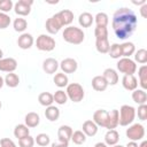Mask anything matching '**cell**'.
Returning <instances> with one entry per match:
<instances>
[{
	"label": "cell",
	"mask_w": 147,
	"mask_h": 147,
	"mask_svg": "<svg viewBox=\"0 0 147 147\" xmlns=\"http://www.w3.org/2000/svg\"><path fill=\"white\" fill-rule=\"evenodd\" d=\"M137 24L138 18L136 13L127 7L118 8L113 15L111 26L115 36L121 40H125L131 37L137 28Z\"/></svg>",
	"instance_id": "1"
},
{
	"label": "cell",
	"mask_w": 147,
	"mask_h": 147,
	"mask_svg": "<svg viewBox=\"0 0 147 147\" xmlns=\"http://www.w3.org/2000/svg\"><path fill=\"white\" fill-rule=\"evenodd\" d=\"M62 37H63L64 41H67L69 44L79 45V44H82L84 41L85 33H84V31L80 28L69 25V26L64 28L63 33H62Z\"/></svg>",
	"instance_id": "2"
},
{
	"label": "cell",
	"mask_w": 147,
	"mask_h": 147,
	"mask_svg": "<svg viewBox=\"0 0 147 147\" xmlns=\"http://www.w3.org/2000/svg\"><path fill=\"white\" fill-rule=\"evenodd\" d=\"M136 109L132 106L123 105L121 109L118 110V125L121 126H127L133 123L136 118Z\"/></svg>",
	"instance_id": "3"
},
{
	"label": "cell",
	"mask_w": 147,
	"mask_h": 147,
	"mask_svg": "<svg viewBox=\"0 0 147 147\" xmlns=\"http://www.w3.org/2000/svg\"><path fill=\"white\" fill-rule=\"evenodd\" d=\"M65 93H67V96L68 99H70L71 101L74 102H80L84 96H85V92H84V88L80 84L78 83H71V84H68L67 86V90H65Z\"/></svg>",
	"instance_id": "4"
},
{
	"label": "cell",
	"mask_w": 147,
	"mask_h": 147,
	"mask_svg": "<svg viewBox=\"0 0 147 147\" xmlns=\"http://www.w3.org/2000/svg\"><path fill=\"white\" fill-rule=\"evenodd\" d=\"M117 70L124 75H133L137 71V64L130 57H121L117 61Z\"/></svg>",
	"instance_id": "5"
},
{
	"label": "cell",
	"mask_w": 147,
	"mask_h": 147,
	"mask_svg": "<svg viewBox=\"0 0 147 147\" xmlns=\"http://www.w3.org/2000/svg\"><path fill=\"white\" fill-rule=\"evenodd\" d=\"M126 137L129 138L130 141H139L142 140L145 137V127L142 124L140 123H134L131 126H129V129H126L125 132Z\"/></svg>",
	"instance_id": "6"
},
{
	"label": "cell",
	"mask_w": 147,
	"mask_h": 147,
	"mask_svg": "<svg viewBox=\"0 0 147 147\" xmlns=\"http://www.w3.org/2000/svg\"><path fill=\"white\" fill-rule=\"evenodd\" d=\"M36 46L39 51L52 52L55 48V40L48 34H40L36 40Z\"/></svg>",
	"instance_id": "7"
},
{
	"label": "cell",
	"mask_w": 147,
	"mask_h": 147,
	"mask_svg": "<svg viewBox=\"0 0 147 147\" xmlns=\"http://www.w3.org/2000/svg\"><path fill=\"white\" fill-rule=\"evenodd\" d=\"M32 5H33L32 0H18L14 5V10L20 16H28L31 13Z\"/></svg>",
	"instance_id": "8"
},
{
	"label": "cell",
	"mask_w": 147,
	"mask_h": 147,
	"mask_svg": "<svg viewBox=\"0 0 147 147\" xmlns=\"http://www.w3.org/2000/svg\"><path fill=\"white\" fill-rule=\"evenodd\" d=\"M59 68H61L63 74H74L78 68V63H77V61L75 59L67 57V59H63L61 61Z\"/></svg>",
	"instance_id": "9"
},
{
	"label": "cell",
	"mask_w": 147,
	"mask_h": 147,
	"mask_svg": "<svg viewBox=\"0 0 147 147\" xmlns=\"http://www.w3.org/2000/svg\"><path fill=\"white\" fill-rule=\"evenodd\" d=\"M17 68V61L14 57H2L0 60V71L14 72Z\"/></svg>",
	"instance_id": "10"
},
{
	"label": "cell",
	"mask_w": 147,
	"mask_h": 147,
	"mask_svg": "<svg viewBox=\"0 0 147 147\" xmlns=\"http://www.w3.org/2000/svg\"><path fill=\"white\" fill-rule=\"evenodd\" d=\"M62 26H69L74 21V13L69 9H63L55 14Z\"/></svg>",
	"instance_id": "11"
},
{
	"label": "cell",
	"mask_w": 147,
	"mask_h": 147,
	"mask_svg": "<svg viewBox=\"0 0 147 147\" xmlns=\"http://www.w3.org/2000/svg\"><path fill=\"white\" fill-rule=\"evenodd\" d=\"M98 126L106 127L107 122H108V111L105 109H98L93 114V119H92Z\"/></svg>",
	"instance_id": "12"
},
{
	"label": "cell",
	"mask_w": 147,
	"mask_h": 147,
	"mask_svg": "<svg viewBox=\"0 0 147 147\" xmlns=\"http://www.w3.org/2000/svg\"><path fill=\"white\" fill-rule=\"evenodd\" d=\"M45 28H46V30H47L48 33H51V34H56V33L61 30L62 25H61L60 21L57 20V17H56L55 15H53L52 17H49V18L46 21Z\"/></svg>",
	"instance_id": "13"
},
{
	"label": "cell",
	"mask_w": 147,
	"mask_h": 147,
	"mask_svg": "<svg viewBox=\"0 0 147 147\" xmlns=\"http://www.w3.org/2000/svg\"><path fill=\"white\" fill-rule=\"evenodd\" d=\"M33 42H34V39H33L32 34L31 33H26V32L22 33L18 37V39H17V45L22 49H29V48H31L32 45H33Z\"/></svg>",
	"instance_id": "14"
},
{
	"label": "cell",
	"mask_w": 147,
	"mask_h": 147,
	"mask_svg": "<svg viewBox=\"0 0 147 147\" xmlns=\"http://www.w3.org/2000/svg\"><path fill=\"white\" fill-rule=\"evenodd\" d=\"M122 85L126 91H134L138 87V79L134 77V75H124L122 78Z\"/></svg>",
	"instance_id": "15"
},
{
	"label": "cell",
	"mask_w": 147,
	"mask_h": 147,
	"mask_svg": "<svg viewBox=\"0 0 147 147\" xmlns=\"http://www.w3.org/2000/svg\"><path fill=\"white\" fill-rule=\"evenodd\" d=\"M59 65H60V63H59L55 59L48 57V59L44 60V62H42V70H44L46 74H48V75L56 74V71H57V69H59Z\"/></svg>",
	"instance_id": "16"
},
{
	"label": "cell",
	"mask_w": 147,
	"mask_h": 147,
	"mask_svg": "<svg viewBox=\"0 0 147 147\" xmlns=\"http://www.w3.org/2000/svg\"><path fill=\"white\" fill-rule=\"evenodd\" d=\"M102 77L106 79V82H107L108 85H116L118 83V79H119L117 71L115 69H113V68L105 69V71L102 74Z\"/></svg>",
	"instance_id": "17"
},
{
	"label": "cell",
	"mask_w": 147,
	"mask_h": 147,
	"mask_svg": "<svg viewBox=\"0 0 147 147\" xmlns=\"http://www.w3.org/2000/svg\"><path fill=\"white\" fill-rule=\"evenodd\" d=\"M82 131L85 133L86 137H93L98 133V125L92 121V119H87L83 123V126H82Z\"/></svg>",
	"instance_id": "18"
},
{
	"label": "cell",
	"mask_w": 147,
	"mask_h": 147,
	"mask_svg": "<svg viewBox=\"0 0 147 147\" xmlns=\"http://www.w3.org/2000/svg\"><path fill=\"white\" fill-rule=\"evenodd\" d=\"M72 127L69 125H61L57 130V138L59 140H64V141H69L71 140V136H72Z\"/></svg>",
	"instance_id": "19"
},
{
	"label": "cell",
	"mask_w": 147,
	"mask_h": 147,
	"mask_svg": "<svg viewBox=\"0 0 147 147\" xmlns=\"http://www.w3.org/2000/svg\"><path fill=\"white\" fill-rule=\"evenodd\" d=\"M24 122H25V125H26L28 127H36V126H38L39 123H40V117H39V115H38L37 113L30 111V113H28V114L25 115Z\"/></svg>",
	"instance_id": "20"
},
{
	"label": "cell",
	"mask_w": 147,
	"mask_h": 147,
	"mask_svg": "<svg viewBox=\"0 0 147 147\" xmlns=\"http://www.w3.org/2000/svg\"><path fill=\"white\" fill-rule=\"evenodd\" d=\"M119 140V133L114 129V130H108L107 133L105 134V144L107 146H114L117 145Z\"/></svg>",
	"instance_id": "21"
},
{
	"label": "cell",
	"mask_w": 147,
	"mask_h": 147,
	"mask_svg": "<svg viewBox=\"0 0 147 147\" xmlns=\"http://www.w3.org/2000/svg\"><path fill=\"white\" fill-rule=\"evenodd\" d=\"M92 87H93V90H95L98 92H102L108 87V84H107L106 79L102 77V75L101 76H95L92 79Z\"/></svg>",
	"instance_id": "22"
},
{
	"label": "cell",
	"mask_w": 147,
	"mask_h": 147,
	"mask_svg": "<svg viewBox=\"0 0 147 147\" xmlns=\"http://www.w3.org/2000/svg\"><path fill=\"white\" fill-rule=\"evenodd\" d=\"M117 125H118V110L113 109V110L108 111V122H107L106 129L114 130Z\"/></svg>",
	"instance_id": "23"
},
{
	"label": "cell",
	"mask_w": 147,
	"mask_h": 147,
	"mask_svg": "<svg viewBox=\"0 0 147 147\" xmlns=\"http://www.w3.org/2000/svg\"><path fill=\"white\" fill-rule=\"evenodd\" d=\"M93 22H94V17L92 16L91 13H87V11L82 13L78 17V23L82 28H90Z\"/></svg>",
	"instance_id": "24"
},
{
	"label": "cell",
	"mask_w": 147,
	"mask_h": 147,
	"mask_svg": "<svg viewBox=\"0 0 147 147\" xmlns=\"http://www.w3.org/2000/svg\"><path fill=\"white\" fill-rule=\"evenodd\" d=\"M132 100L136 103H138L139 106L140 105H146V102H147V93L144 90L137 88V90L132 91Z\"/></svg>",
	"instance_id": "25"
},
{
	"label": "cell",
	"mask_w": 147,
	"mask_h": 147,
	"mask_svg": "<svg viewBox=\"0 0 147 147\" xmlns=\"http://www.w3.org/2000/svg\"><path fill=\"white\" fill-rule=\"evenodd\" d=\"M121 52H122V57H130L131 55L134 54L136 46L131 41H125L121 44Z\"/></svg>",
	"instance_id": "26"
},
{
	"label": "cell",
	"mask_w": 147,
	"mask_h": 147,
	"mask_svg": "<svg viewBox=\"0 0 147 147\" xmlns=\"http://www.w3.org/2000/svg\"><path fill=\"white\" fill-rule=\"evenodd\" d=\"M45 116H46V118L48 121L55 122L60 117V109L57 107H55V106H48V107H46Z\"/></svg>",
	"instance_id": "27"
},
{
	"label": "cell",
	"mask_w": 147,
	"mask_h": 147,
	"mask_svg": "<svg viewBox=\"0 0 147 147\" xmlns=\"http://www.w3.org/2000/svg\"><path fill=\"white\" fill-rule=\"evenodd\" d=\"M138 77H139V83L141 86V90H146L147 88V65L142 64L139 69H138Z\"/></svg>",
	"instance_id": "28"
},
{
	"label": "cell",
	"mask_w": 147,
	"mask_h": 147,
	"mask_svg": "<svg viewBox=\"0 0 147 147\" xmlns=\"http://www.w3.org/2000/svg\"><path fill=\"white\" fill-rule=\"evenodd\" d=\"M53 82H54V84L57 87L62 88V87L68 86L69 79H68V76L65 74H63V72H56L55 76H54V78H53Z\"/></svg>",
	"instance_id": "29"
},
{
	"label": "cell",
	"mask_w": 147,
	"mask_h": 147,
	"mask_svg": "<svg viewBox=\"0 0 147 147\" xmlns=\"http://www.w3.org/2000/svg\"><path fill=\"white\" fill-rule=\"evenodd\" d=\"M3 80H5V84L8 87H11V88L18 86V84H20V77H18V75H16L14 72L7 74L6 77L3 78Z\"/></svg>",
	"instance_id": "30"
},
{
	"label": "cell",
	"mask_w": 147,
	"mask_h": 147,
	"mask_svg": "<svg viewBox=\"0 0 147 147\" xmlns=\"http://www.w3.org/2000/svg\"><path fill=\"white\" fill-rule=\"evenodd\" d=\"M30 134V129L25 124H17L14 129V136L17 139H22Z\"/></svg>",
	"instance_id": "31"
},
{
	"label": "cell",
	"mask_w": 147,
	"mask_h": 147,
	"mask_svg": "<svg viewBox=\"0 0 147 147\" xmlns=\"http://www.w3.org/2000/svg\"><path fill=\"white\" fill-rule=\"evenodd\" d=\"M95 48L101 54L108 53L109 52V48H110L109 40L108 39H95Z\"/></svg>",
	"instance_id": "32"
},
{
	"label": "cell",
	"mask_w": 147,
	"mask_h": 147,
	"mask_svg": "<svg viewBox=\"0 0 147 147\" xmlns=\"http://www.w3.org/2000/svg\"><path fill=\"white\" fill-rule=\"evenodd\" d=\"M38 101L41 106L44 107H48V106H52V103L54 102V99H53V94L49 93V92H42L39 94L38 96Z\"/></svg>",
	"instance_id": "33"
},
{
	"label": "cell",
	"mask_w": 147,
	"mask_h": 147,
	"mask_svg": "<svg viewBox=\"0 0 147 147\" xmlns=\"http://www.w3.org/2000/svg\"><path fill=\"white\" fill-rule=\"evenodd\" d=\"M13 26H14V30H15L16 32H22V33H24V31H25L26 28H28V22H26L25 18L17 17V18L14 20Z\"/></svg>",
	"instance_id": "34"
},
{
	"label": "cell",
	"mask_w": 147,
	"mask_h": 147,
	"mask_svg": "<svg viewBox=\"0 0 147 147\" xmlns=\"http://www.w3.org/2000/svg\"><path fill=\"white\" fill-rule=\"evenodd\" d=\"M71 140H72V142L76 144V145H83V144L86 141V136H85V133H84L82 130H77V131L72 132Z\"/></svg>",
	"instance_id": "35"
},
{
	"label": "cell",
	"mask_w": 147,
	"mask_h": 147,
	"mask_svg": "<svg viewBox=\"0 0 147 147\" xmlns=\"http://www.w3.org/2000/svg\"><path fill=\"white\" fill-rule=\"evenodd\" d=\"M53 99H54V102H56L57 105H64V103H67V101H68L67 93H65L63 90H57V91L53 94Z\"/></svg>",
	"instance_id": "36"
},
{
	"label": "cell",
	"mask_w": 147,
	"mask_h": 147,
	"mask_svg": "<svg viewBox=\"0 0 147 147\" xmlns=\"http://www.w3.org/2000/svg\"><path fill=\"white\" fill-rule=\"evenodd\" d=\"M94 21H95V23H96V26H106L107 28V25H108V23H109V18H108V15L106 14V13H98L96 15H95V17H94Z\"/></svg>",
	"instance_id": "37"
},
{
	"label": "cell",
	"mask_w": 147,
	"mask_h": 147,
	"mask_svg": "<svg viewBox=\"0 0 147 147\" xmlns=\"http://www.w3.org/2000/svg\"><path fill=\"white\" fill-rule=\"evenodd\" d=\"M134 62L145 64L147 62V51L145 48H140L134 52Z\"/></svg>",
	"instance_id": "38"
},
{
	"label": "cell",
	"mask_w": 147,
	"mask_h": 147,
	"mask_svg": "<svg viewBox=\"0 0 147 147\" xmlns=\"http://www.w3.org/2000/svg\"><path fill=\"white\" fill-rule=\"evenodd\" d=\"M34 142H37L38 146L46 147L47 145H49L51 138H49V136L46 134V133H39V134H37V137L34 138Z\"/></svg>",
	"instance_id": "39"
},
{
	"label": "cell",
	"mask_w": 147,
	"mask_h": 147,
	"mask_svg": "<svg viewBox=\"0 0 147 147\" xmlns=\"http://www.w3.org/2000/svg\"><path fill=\"white\" fill-rule=\"evenodd\" d=\"M109 55L111 59L118 60L122 57V52H121V44H113L109 48Z\"/></svg>",
	"instance_id": "40"
},
{
	"label": "cell",
	"mask_w": 147,
	"mask_h": 147,
	"mask_svg": "<svg viewBox=\"0 0 147 147\" xmlns=\"http://www.w3.org/2000/svg\"><path fill=\"white\" fill-rule=\"evenodd\" d=\"M95 39H108V29L106 26H96L94 29Z\"/></svg>",
	"instance_id": "41"
},
{
	"label": "cell",
	"mask_w": 147,
	"mask_h": 147,
	"mask_svg": "<svg viewBox=\"0 0 147 147\" xmlns=\"http://www.w3.org/2000/svg\"><path fill=\"white\" fill-rule=\"evenodd\" d=\"M14 8V2L11 0H0V11L7 14Z\"/></svg>",
	"instance_id": "42"
},
{
	"label": "cell",
	"mask_w": 147,
	"mask_h": 147,
	"mask_svg": "<svg viewBox=\"0 0 147 147\" xmlns=\"http://www.w3.org/2000/svg\"><path fill=\"white\" fill-rule=\"evenodd\" d=\"M18 145H20V147H33L34 138L29 134V136H26L22 139H18Z\"/></svg>",
	"instance_id": "43"
},
{
	"label": "cell",
	"mask_w": 147,
	"mask_h": 147,
	"mask_svg": "<svg viewBox=\"0 0 147 147\" xmlns=\"http://www.w3.org/2000/svg\"><path fill=\"white\" fill-rule=\"evenodd\" d=\"M10 17H9V15H7V14H5V13H2V11H0V29H6V28H8L9 26V24H10Z\"/></svg>",
	"instance_id": "44"
},
{
	"label": "cell",
	"mask_w": 147,
	"mask_h": 147,
	"mask_svg": "<svg viewBox=\"0 0 147 147\" xmlns=\"http://www.w3.org/2000/svg\"><path fill=\"white\" fill-rule=\"evenodd\" d=\"M138 118L140 121L147 119V105H140L138 107Z\"/></svg>",
	"instance_id": "45"
},
{
	"label": "cell",
	"mask_w": 147,
	"mask_h": 147,
	"mask_svg": "<svg viewBox=\"0 0 147 147\" xmlns=\"http://www.w3.org/2000/svg\"><path fill=\"white\" fill-rule=\"evenodd\" d=\"M0 147H17L16 144L9 138H2L0 140Z\"/></svg>",
	"instance_id": "46"
},
{
	"label": "cell",
	"mask_w": 147,
	"mask_h": 147,
	"mask_svg": "<svg viewBox=\"0 0 147 147\" xmlns=\"http://www.w3.org/2000/svg\"><path fill=\"white\" fill-rule=\"evenodd\" d=\"M68 145H69V141L57 140V141H54L52 144V147H68Z\"/></svg>",
	"instance_id": "47"
},
{
	"label": "cell",
	"mask_w": 147,
	"mask_h": 147,
	"mask_svg": "<svg viewBox=\"0 0 147 147\" xmlns=\"http://www.w3.org/2000/svg\"><path fill=\"white\" fill-rule=\"evenodd\" d=\"M147 3H145V5H142L141 7H140V14H141V16L144 17V18H146L147 17Z\"/></svg>",
	"instance_id": "48"
},
{
	"label": "cell",
	"mask_w": 147,
	"mask_h": 147,
	"mask_svg": "<svg viewBox=\"0 0 147 147\" xmlns=\"http://www.w3.org/2000/svg\"><path fill=\"white\" fill-rule=\"evenodd\" d=\"M124 147H138V144L136 141H129L126 144V146H124Z\"/></svg>",
	"instance_id": "49"
},
{
	"label": "cell",
	"mask_w": 147,
	"mask_h": 147,
	"mask_svg": "<svg viewBox=\"0 0 147 147\" xmlns=\"http://www.w3.org/2000/svg\"><path fill=\"white\" fill-rule=\"evenodd\" d=\"M133 3L134 5H137V6H142V5H145V3H147L145 0H141V1H133Z\"/></svg>",
	"instance_id": "50"
},
{
	"label": "cell",
	"mask_w": 147,
	"mask_h": 147,
	"mask_svg": "<svg viewBox=\"0 0 147 147\" xmlns=\"http://www.w3.org/2000/svg\"><path fill=\"white\" fill-rule=\"evenodd\" d=\"M94 147H108V146L105 142H98V144L94 145Z\"/></svg>",
	"instance_id": "51"
},
{
	"label": "cell",
	"mask_w": 147,
	"mask_h": 147,
	"mask_svg": "<svg viewBox=\"0 0 147 147\" xmlns=\"http://www.w3.org/2000/svg\"><path fill=\"white\" fill-rule=\"evenodd\" d=\"M138 147H147V141L146 140H142L140 145H138Z\"/></svg>",
	"instance_id": "52"
},
{
	"label": "cell",
	"mask_w": 147,
	"mask_h": 147,
	"mask_svg": "<svg viewBox=\"0 0 147 147\" xmlns=\"http://www.w3.org/2000/svg\"><path fill=\"white\" fill-rule=\"evenodd\" d=\"M3 84H5V80H3V78L0 76V88L3 86Z\"/></svg>",
	"instance_id": "53"
},
{
	"label": "cell",
	"mask_w": 147,
	"mask_h": 147,
	"mask_svg": "<svg viewBox=\"0 0 147 147\" xmlns=\"http://www.w3.org/2000/svg\"><path fill=\"white\" fill-rule=\"evenodd\" d=\"M2 56H3V52H2V49L0 48V60L2 59Z\"/></svg>",
	"instance_id": "54"
},
{
	"label": "cell",
	"mask_w": 147,
	"mask_h": 147,
	"mask_svg": "<svg viewBox=\"0 0 147 147\" xmlns=\"http://www.w3.org/2000/svg\"><path fill=\"white\" fill-rule=\"evenodd\" d=\"M110 147H124V146H122V145H114V146H110Z\"/></svg>",
	"instance_id": "55"
},
{
	"label": "cell",
	"mask_w": 147,
	"mask_h": 147,
	"mask_svg": "<svg viewBox=\"0 0 147 147\" xmlns=\"http://www.w3.org/2000/svg\"><path fill=\"white\" fill-rule=\"evenodd\" d=\"M1 107H2V102L0 101V109H1Z\"/></svg>",
	"instance_id": "56"
}]
</instances>
